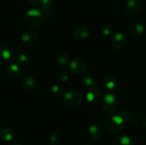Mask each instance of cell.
<instances>
[{
	"mask_svg": "<svg viewBox=\"0 0 146 145\" xmlns=\"http://www.w3.org/2000/svg\"><path fill=\"white\" fill-rule=\"evenodd\" d=\"M124 121L119 115H112L105 119L104 126L106 130L110 134H118L123 129Z\"/></svg>",
	"mask_w": 146,
	"mask_h": 145,
	"instance_id": "cell-1",
	"label": "cell"
},
{
	"mask_svg": "<svg viewBox=\"0 0 146 145\" xmlns=\"http://www.w3.org/2000/svg\"><path fill=\"white\" fill-rule=\"evenodd\" d=\"M42 13L38 9H29L24 15V21L26 26L30 28H38L43 20Z\"/></svg>",
	"mask_w": 146,
	"mask_h": 145,
	"instance_id": "cell-2",
	"label": "cell"
},
{
	"mask_svg": "<svg viewBox=\"0 0 146 145\" xmlns=\"http://www.w3.org/2000/svg\"><path fill=\"white\" fill-rule=\"evenodd\" d=\"M63 101L68 106L76 107L82 104L84 97L79 91L76 90H69L63 95Z\"/></svg>",
	"mask_w": 146,
	"mask_h": 145,
	"instance_id": "cell-3",
	"label": "cell"
},
{
	"mask_svg": "<svg viewBox=\"0 0 146 145\" xmlns=\"http://www.w3.org/2000/svg\"><path fill=\"white\" fill-rule=\"evenodd\" d=\"M102 109L107 113H112L116 110L118 107V101L116 97L111 93H108L101 100Z\"/></svg>",
	"mask_w": 146,
	"mask_h": 145,
	"instance_id": "cell-4",
	"label": "cell"
},
{
	"mask_svg": "<svg viewBox=\"0 0 146 145\" xmlns=\"http://www.w3.org/2000/svg\"><path fill=\"white\" fill-rule=\"evenodd\" d=\"M70 71L74 74L85 73L88 68V63L82 58H76L69 64Z\"/></svg>",
	"mask_w": 146,
	"mask_h": 145,
	"instance_id": "cell-5",
	"label": "cell"
},
{
	"mask_svg": "<svg viewBox=\"0 0 146 145\" xmlns=\"http://www.w3.org/2000/svg\"><path fill=\"white\" fill-rule=\"evenodd\" d=\"M141 3L139 0H128L124 5V13L128 17H133L140 12Z\"/></svg>",
	"mask_w": 146,
	"mask_h": 145,
	"instance_id": "cell-6",
	"label": "cell"
},
{
	"mask_svg": "<svg viewBox=\"0 0 146 145\" xmlns=\"http://www.w3.org/2000/svg\"><path fill=\"white\" fill-rule=\"evenodd\" d=\"M128 32L133 38H138L142 36L145 32V27L141 23L137 21H133L128 24Z\"/></svg>",
	"mask_w": 146,
	"mask_h": 145,
	"instance_id": "cell-7",
	"label": "cell"
},
{
	"mask_svg": "<svg viewBox=\"0 0 146 145\" xmlns=\"http://www.w3.org/2000/svg\"><path fill=\"white\" fill-rule=\"evenodd\" d=\"M111 43L112 46L115 49L120 51V50L123 49L125 47L127 40L123 34L121 32H117L113 34L111 36Z\"/></svg>",
	"mask_w": 146,
	"mask_h": 145,
	"instance_id": "cell-8",
	"label": "cell"
},
{
	"mask_svg": "<svg viewBox=\"0 0 146 145\" xmlns=\"http://www.w3.org/2000/svg\"><path fill=\"white\" fill-rule=\"evenodd\" d=\"M73 35L77 41H86L91 37V29L86 26H79L74 29Z\"/></svg>",
	"mask_w": 146,
	"mask_h": 145,
	"instance_id": "cell-9",
	"label": "cell"
},
{
	"mask_svg": "<svg viewBox=\"0 0 146 145\" xmlns=\"http://www.w3.org/2000/svg\"><path fill=\"white\" fill-rule=\"evenodd\" d=\"M14 58V51L7 44H0V61L3 62L11 61Z\"/></svg>",
	"mask_w": 146,
	"mask_h": 145,
	"instance_id": "cell-10",
	"label": "cell"
},
{
	"mask_svg": "<svg viewBox=\"0 0 146 145\" xmlns=\"http://www.w3.org/2000/svg\"><path fill=\"white\" fill-rule=\"evenodd\" d=\"M118 115H119L124 122L128 125H134L139 120V116L137 114L132 113L127 109H121L119 111Z\"/></svg>",
	"mask_w": 146,
	"mask_h": 145,
	"instance_id": "cell-11",
	"label": "cell"
},
{
	"mask_svg": "<svg viewBox=\"0 0 146 145\" xmlns=\"http://www.w3.org/2000/svg\"><path fill=\"white\" fill-rule=\"evenodd\" d=\"M86 100L91 104H97L101 101L103 98L102 92L98 88H92L86 93Z\"/></svg>",
	"mask_w": 146,
	"mask_h": 145,
	"instance_id": "cell-12",
	"label": "cell"
},
{
	"mask_svg": "<svg viewBox=\"0 0 146 145\" xmlns=\"http://www.w3.org/2000/svg\"><path fill=\"white\" fill-rule=\"evenodd\" d=\"M21 83L23 88L28 92H33L36 88V81L31 75H27L23 77Z\"/></svg>",
	"mask_w": 146,
	"mask_h": 145,
	"instance_id": "cell-13",
	"label": "cell"
},
{
	"mask_svg": "<svg viewBox=\"0 0 146 145\" xmlns=\"http://www.w3.org/2000/svg\"><path fill=\"white\" fill-rule=\"evenodd\" d=\"M41 10L43 15V18H49L53 14V7L54 1L53 0H41Z\"/></svg>",
	"mask_w": 146,
	"mask_h": 145,
	"instance_id": "cell-14",
	"label": "cell"
},
{
	"mask_svg": "<svg viewBox=\"0 0 146 145\" xmlns=\"http://www.w3.org/2000/svg\"><path fill=\"white\" fill-rule=\"evenodd\" d=\"M87 136L90 139L93 141L98 140L101 136L102 131L98 125L92 124L87 129Z\"/></svg>",
	"mask_w": 146,
	"mask_h": 145,
	"instance_id": "cell-15",
	"label": "cell"
},
{
	"mask_svg": "<svg viewBox=\"0 0 146 145\" xmlns=\"http://www.w3.org/2000/svg\"><path fill=\"white\" fill-rule=\"evenodd\" d=\"M38 38V34L36 31L28 30L21 34V40L26 44H33Z\"/></svg>",
	"mask_w": 146,
	"mask_h": 145,
	"instance_id": "cell-16",
	"label": "cell"
},
{
	"mask_svg": "<svg viewBox=\"0 0 146 145\" xmlns=\"http://www.w3.org/2000/svg\"><path fill=\"white\" fill-rule=\"evenodd\" d=\"M14 138V132L11 128L3 127L0 129V139L3 142H8Z\"/></svg>",
	"mask_w": 146,
	"mask_h": 145,
	"instance_id": "cell-17",
	"label": "cell"
},
{
	"mask_svg": "<svg viewBox=\"0 0 146 145\" xmlns=\"http://www.w3.org/2000/svg\"><path fill=\"white\" fill-rule=\"evenodd\" d=\"M102 85L107 90L112 91L115 89L116 86V80L112 75H106L103 78Z\"/></svg>",
	"mask_w": 146,
	"mask_h": 145,
	"instance_id": "cell-18",
	"label": "cell"
},
{
	"mask_svg": "<svg viewBox=\"0 0 146 145\" xmlns=\"http://www.w3.org/2000/svg\"><path fill=\"white\" fill-rule=\"evenodd\" d=\"M112 145H133V142L128 135L120 134L114 138Z\"/></svg>",
	"mask_w": 146,
	"mask_h": 145,
	"instance_id": "cell-19",
	"label": "cell"
},
{
	"mask_svg": "<svg viewBox=\"0 0 146 145\" xmlns=\"http://www.w3.org/2000/svg\"><path fill=\"white\" fill-rule=\"evenodd\" d=\"M6 72L11 78H17L20 75L21 71L19 66L17 64L11 63L6 67Z\"/></svg>",
	"mask_w": 146,
	"mask_h": 145,
	"instance_id": "cell-20",
	"label": "cell"
},
{
	"mask_svg": "<svg viewBox=\"0 0 146 145\" xmlns=\"http://www.w3.org/2000/svg\"><path fill=\"white\" fill-rule=\"evenodd\" d=\"M56 61L61 66H66L70 62L69 54L64 50H61L56 54Z\"/></svg>",
	"mask_w": 146,
	"mask_h": 145,
	"instance_id": "cell-21",
	"label": "cell"
},
{
	"mask_svg": "<svg viewBox=\"0 0 146 145\" xmlns=\"http://www.w3.org/2000/svg\"><path fill=\"white\" fill-rule=\"evenodd\" d=\"M29 63V58L25 54H20L17 57V64L19 66L25 67Z\"/></svg>",
	"mask_w": 146,
	"mask_h": 145,
	"instance_id": "cell-22",
	"label": "cell"
},
{
	"mask_svg": "<svg viewBox=\"0 0 146 145\" xmlns=\"http://www.w3.org/2000/svg\"><path fill=\"white\" fill-rule=\"evenodd\" d=\"M61 134L58 132H54L51 134V135L49 136V141L50 144L51 145H56L61 142Z\"/></svg>",
	"mask_w": 146,
	"mask_h": 145,
	"instance_id": "cell-23",
	"label": "cell"
},
{
	"mask_svg": "<svg viewBox=\"0 0 146 145\" xmlns=\"http://www.w3.org/2000/svg\"><path fill=\"white\" fill-rule=\"evenodd\" d=\"M81 82L86 87H93L95 85V80L91 76H84L81 78Z\"/></svg>",
	"mask_w": 146,
	"mask_h": 145,
	"instance_id": "cell-24",
	"label": "cell"
},
{
	"mask_svg": "<svg viewBox=\"0 0 146 145\" xmlns=\"http://www.w3.org/2000/svg\"><path fill=\"white\" fill-rule=\"evenodd\" d=\"M61 89L58 85H52L48 88V93L52 96H58L61 94Z\"/></svg>",
	"mask_w": 146,
	"mask_h": 145,
	"instance_id": "cell-25",
	"label": "cell"
},
{
	"mask_svg": "<svg viewBox=\"0 0 146 145\" xmlns=\"http://www.w3.org/2000/svg\"><path fill=\"white\" fill-rule=\"evenodd\" d=\"M101 32L103 35L104 36H109L112 34V28H111L110 26L107 25V24H105V25H103L101 26Z\"/></svg>",
	"mask_w": 146,
	"mask_h": 145,
	"instance_id": "cell-26",
	"label": "cell"
},
{
	"mask_svg": "<svg viewBox=\"0 0 146 145\" xmlns=\"http://www.w3.org/2000/svg\"><path fill=\"white\" fill-rule=\"evenodd\" d=\"M58 78L61 82H66L69 79V75L66 72H61L58 73Z\"/></svg>",
	"mask_w": 146,
	"mask_h": 145,
	"instance_id": "cell-27",
	"label": "cell"
},
{
	"mask_svg": "<svg viewBox=\"0 0 146 145\" xmlns=\"http://www.w3.org/2000/svg\"><path fill=\"white\" fill-rule=\"evenodd\" d=\"M27 1L31 6H33V7H36V6H38V4H41V0H27Z\"/></svg>",
	"mask_w": 146,
	"mask_h": 145,
	"instance_id": "cell-28",
	"label": "cell"
},
{
	"mask_svg": "<svg viewBox=\"0 0 146 145\" xmlns=\"http://www.w3.org/2000/svg\"><path fill=\"white\" fill-rule=\"evenodd\" d=\"M142 122H143V125L144 126L146 127V114L145 115H144L143 117Z\"/></svg>",
	"mask_w": 146,
	"mask_h": 145,
	"instance_id": "cell-29",
	"label": "cell"
},
{
	"mask_svg": "<svg viewBox=\"0 0 146 145\" xmlns=\"http://www.w3.org/2000/svg\"><path fill=\"white\" fill-rule=\"evenodd\" d=\"M11 145H22V144L20 143H14V144H12Z\"/></svg>",
	"mask_w": 146,
	"mask_h": 145,
	"instance_id": "cell-30",
	"label": "cell"
},
{
	"mask_svg": "<svg viewBox=\"0 0 146 145\" xmlns=\"http://www.w3.org/2000/svg\"><path fill=\"white\" fill-rule=\"evenodd\" d=\"M81 145H91V144H88V143H85V144H82Z\"/></svg>",
	"mask_w": 146,
	"mask_h": 145,
	"instance_id": "cell-31",
	"label": "cell"
}]
</instances>
